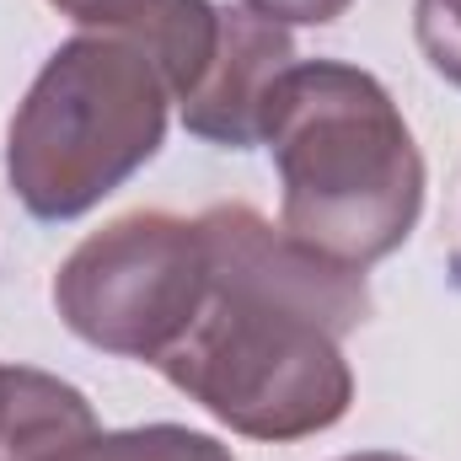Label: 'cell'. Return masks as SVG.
<instances>
[{"label": "cell", "instance_id": "52a82bcc", "mask_svg": "<svg viewBox=\"0 0 461 461\" xmlns=\"http://www.w3.org/2000/svg\"><path fill=\"white\" fill-rule=\"evenodd\" d=\"M86 27H103V32H118V38L140 43L156 59L172 103H183L199 86V76H204V65L215 54L221 5L215 0H113Z\"/></svg>", "mask_w": 461, "mask_h": 461}, {"label": "cell", "instance_id": "4fadbf2b", "mask_svg": "<svg viewBox=\"0 0 461 461\" xmlns=\"http://www.w3.org/2000/svg\"><path fill=\"white\" fill-rule=\"evenodd\" d=\"M451 274H456V285H461V247H456V258H451Z\"/></svg>", "mask_w": 461, "mask_h": 461}, {"label": "cell", "instance_id": "6da1fadb", "mask_svg": "<svg viewBox=\"0 0 461 461\" xmlns=\"http://www.w3.org/2000/svg\"><path fill=\"white\" fill-rule=\"evenodd\" d=\"M199 230L210 290L156 370L230 435L290 446L333 429L354 402L344 339L370 317L365 274L247 204L204 210Z\"/></svg>", "mask_w": 461, "mask_h": 461}, {"label": "cell", "instance_id": "ba28073f", "mask_svg": "<svg viewBox=\"0 0 461 461\" xmlns=\"http://www.w3.org/2000/svg\"><path fill=\"white\" fill-rule=\"evenodd\" d=\"M65 461H236L204 429L188 424H140V429H97L81 451Z\"/></svg>", "mask_w": 461, "mask_h": 461}, {"label": "cell", "instance_id": "7a4b0ae2", "mask_svg": "<svg viewBox=\"0 0 461 461\" xmlns=\"http://www.w3.org/2000/svg\"><path fill=\"white\" fill-rule=\"evenodd\" d=\"M263 145L279 172V226L301 247L370 268L424 215V156L392 92L344 59H295L279 81Z\"/></svg>", "mask_w": 461, "mask_h": 461}, {"label": "cell", "instance_id": "8992f818", "mask_svg": "<svg viewBox=\"0 0 461 461\" xmlns=\"http://www.w3.org/2000/svg\"><path fill=\"white\" fill-rule=\"evenodd\" d=\"M92 435L97 413L81 386L32 365H0V461H65Z\"/></svg>", "mask_w": 461, "mask_h": 461}, {"label": "cell", "instance_id": "9c48e42d", "mask_svg": "<svg viewBox=\"0 0 461 461\" xmlns=\"http://www.w3.org/2000/svg\"><path fill=\"white\" fill-rule=\"evenodd\" d=\"M413 32L429 70L461 86V0H413Z\"/></svg>", "mask_w": 461, "mask_h": 461}, {"label": "cell", "instance_id": "5b68a950", "mask_svg": "<svg viewBox=\"0 0 461 461\" xmlns=\"http://www.w3.org/2000/svg\"><path fill=\"white\" fill-rule=\"evenodd\" d=\"M295 38L290 27L247 11V5H221V38L215 54L199 76V86L177 103L183 129L204 145L221 150H252L263 145V123L268 103L279 92V81L295 65Z\"/></svg>", "mask_w": 461, "mask_h": 461}, {"label": "cell", "instance_id": "30bf717a", "mask_svg": "<svg viewBox=\"0 0 461 461\" xmlns=\"http://www.w3.org/2000/svg\"><path fill=\"white\" fill-rule=\"evenodd\" d=\"M241 5L268 16V22H279V27H328L354 0H241Z\"/></svg>", "mask_w": 461, "mask_h": 461}, {"label": "cell", "instance_id": "277c9868", "mask_svg": "<svg viewBox=\"0 0 461 461\" xmlns=\"http://www.w3.org/2000/svg\"><path fill=\"white\" fill-rule=\"evenodd\" d=\"M210 290L199 221L134 210L92 230L54 274V312L81 344L156 365L188 333Z\"/></svg>", "mask_w": 461, "mask_h": 461}, {"label": "cell", "instance_id": "7c38bea8", "mask_svg": "<svg viewBox=\"0 0 461 461\" xmlns=\"http://www.w3.org/2000/svg\"><path fill=\"white\" fill-rule=\"evenodd\" d=\"M339 461H413V456H397V451H359V456H339Z\"/></svg>", "mask_w": 461, "mask_h": 461}, {"label": "cell", "instance_id": "3957f363", "mask_svg": "<svg viewBox=\"0 0 461 461\" xmlns=\"http://www.w3.org/2000/svg\"><path fill=\"white\" fill-rule=\"evenodd\" d=\"M172 92L156 59L103 27L65 38L5 129V183L32 221H81L167 140Z\"/></svg>", "mask_w": 461, "mask_h": 461}, {"label": "cell", "instance_id": "8fae6325", "mask_svg": "<svg viewBox=\"0 0 461 461\" xmlns=\"http://www.w3.org/2000/svg\"><path fill=\"white\" fill-rule=\"evenodd\" d=\"M49 5H54L59 16H70L76 27H86V22H97V16H103L113 0H49Z\"/></svg>", "mask_w": 461, "mask_h": 461}]
</instances>
